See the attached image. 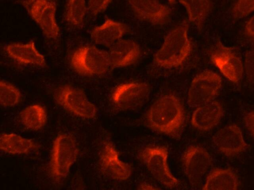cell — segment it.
<instances>
[{"label":"cell","mask_w":254,"mask_h":190,"mask_svg":"<svg viewBox=\"0 0 254 190\" xmlns=\"http://www.w3.org/2000/svg\"><path fill=\"white\" fill-rule=\"evenodd\" d=\"M186 115L180 99L172 94L158 97L145 115L147 126L172 138H179L184 129Z\"/></svg>","instance_id":"obj_1"},{"label":"cell","mask_w":254,"mask_h":190,"mask_svg":"<svg viewBox=\"0 0 254 190\" xmlns=\"http://www.w3.org/2000/svg\"><path fill=\"white\" fill-rule=\"evenodd\" d=\"M189 29L188 23L183 21L168 33L154 55L156 64L165 68H172L183 64L192 49L188 35Z\"/></svg>","instance_id":"obj_2"},{"label":"cell","mask_w":254,"mask_h":190,"mask_svg":"<svg viewBox=\"0 0 254 190\" xmlns=\"http://www.w3.org/2000/svg\"><path fill=\"white\" fill-rule=\"evenodd\" d=\"M79 149L74 137L71 134H58L53 143L50 161V171L55 181H63L78 157Z\"/></svg>","instance_id":"obj_3"},{"label":"cell","mask_w":254,"mask_h":190,"mask_svg":"<svg viewBox=\"0 0 254 190\" xmlns=\"http://www.w3.org/2000/svg\"><path fill=\"white\" fill-rule=\"evenodd\" d=\"M69 62L76 73L86 77L103 75L111 67L109 52L91 45H84L76 48L72 53Z\"/></svg>","instance_id":"obj_4"},{"label":"cell","mask_w":254,"mask_h":190,"mask_svg":"<svg viewBox=\"0 0 254 190\" xmlns=\"http://www.w3.org/2000/svg\"><path fill=\"white\" fill-rule=\"evenodd\" d=\"M140 161L162 186L170 189L177 187L179 179L172 172L168 164L169 151L165 146H146L138 153Z\"/></svg>","instance_id":"obj_5"},{"label":"cell","mask_w":254,"mask_h":190,"mask_svg":"<svg viewBox=\"0 0 254 190\" xmlns=\"http://www.w3.org/2000/svg\"><path fill=\"white\" fill-rule=\"evenodd\" d=\"M53 95L58 104L76 116L91 119L97 116L96 106L80 89L70 85H63L55 90Z\"/></svg>","instance_id":"obj_6"},{"label":"cell","mask_w":254,"mask_h":190,"mask_svg":"<svg viewBox=\"0 0 254 190\" xmlns=\"http://www.w3.org/2000/svg\"><path fill=\"white\" fill-rule=\"evenodd\" d=\"M19 2L46 38L56 40L59 37L60 29L56 20L57 6L55 0H19Z\"/></svg>","instance_id":"obj_7"},{"label":"cell","mask_w":254,"mask_h":190,"mask_svg":"<svg viewBox=\"0 0 254 190\" xmlns=\"http://www.w3.org/2000/svg\"><path fill=\"white\" fill-rule=\"evenodd\" d=\"M221 77L210 70H204L192 80L187 93L189 106L195 108L211 101L218 95L222 86Z\"/></svg>","instance_id":"obj_8"},{"label":"cell","mask_w":254,"mask_h":190,"mask_svg":"<svg viewBox=\"0 0 254 190\" xmlns=\"http://www.w3.org/2000/svg\"><path fill=\"white\" fill-rule=\"evenodd\" d=\"M212 63L229 81L237 84L243 78L244 65L240 57L234 49L217 41L210 53Z\"/></svg>","instance_id":"obj_9"},{"label":"cell","mask_w":254,"mask_h":190,"mask_svg":"<svg viewBox=\"0 0 254 190\" xmlns=\"http://www.w3.org/2000/svg\"><path fill=\"white\" fill-rule=\"evenodd\" d=\"M150 93L149 86L143 82H128L118 85L111 96L112 103L118 109L127 110L141 106Z\"/></svg>","instance_id":"obj_10"},{"label":"cell","mask_w":254,"mask_h":190,"mask_svg":"<svg viewBox=\"0 0 254 190\" xmlns=\"http://www.w3.org/2000/svg\"><path fill=\"white\" fill-rule=\"evenodd\" d=\"M183 170L190 184L198 186L212 163L209 153L197 145L189 146L182 157Z\"/></svg>","instance_id":"obj_11"},{"label":"cell","mask_w":254,"mask_h":190,"mask_svg":"<svg viewBox=\"0 0 254 190\" xmlns=\"http://www.w3.org/2000/svg\"><path fill=\"white\" fill-rule=\"evenodd\" d=\"M99 165L103 173L115 181H126L132 174L131 166L121 159L118 149L110 141H106L103 144L99 154Z\"/></svg>","instance_id":"obj_12"},{"label":"cell","mask_w":254,"mask_h":190,"mask_svg":"<svg viewBox=\"0 0 254 190\" xmlns=\"http://www.w3.org/2000/svg\"><path fill=\"white\" fill-rule=\"evenodd\" d=\"M212 142L221 153L228 157L237 155L248 147L241 129L234 124L218 130L213 137Z\"/></svg>","instance_id":"obj_13"},{"label":"cell","mask_w":254,"mask_h":190,"mask_svg":"<svg viewBox=\"0 0 254 190\" xmlns=\"http://www.w3.org/2000/svg\"><path fill=\"white\" fill-rule=\"evenodd\" d=\"M135 15L153 25H162L169 19L171 10L158 0H128Z\"/></svg>","instance_id":"obj_14"},{"label":"cell","mask_w":254,"mask_h":190,"mask_svg":"<svg viewBox=\"0 0 254 190\" xmlns=\"http://www.w3.org/2000/svg\"><path fill=\"white\" fill-rule=\"evenodd\" d=\"M4 50L9 58L19 64L38 67L46 66V59L36 48L33 40L26 43L7 44Z\"/></svg>","instance_id":"obj_15"},{"label":"cell","mask_w":254,"mask_h":190,"mask_svg":"<svg viewBox=\"0 0 254 190\" xmlns=\"http://www.w3.org/2000/svg\"><path fill=\"white\" fill-rule=\"evenodd\" d=\"M223 115L221 104L213 100L195 108L190 117V124L195 129L207 131L217 126Z\"/></svg>","instance_id":"obj_16"},{"label":"cell","mask_w":254,"mask_h":190,"mask_svg":"<svg viewBox=\"0 0 254 190\" xmlns=\"http://www.w3.org/2000/svg\"><path fill=\"white\" fill-rule=\"evenodd\" d=\"M108 52L111 67L121 68L135 63L140 56L141 50L134 41L121 39L110 47Z\"/></svg>","instance_id":"obj_17"},{"label":"cell","mask_w":254,"mask_h":190,"mask_svg":"<svg viewBox=\"0 0 254 190\" xmlns=\"http://www.w3.org/2000/svg\"><path fill=\"white\" fill-rule=\"evenodd\" d=\"M128 31V28L126 24L107 18L101 25L92 30L90 37L94 43L110 48Z\"/></svg>","instance_id":"obj_18"},{"label":"cell","mask_w":254,"mask_h":190,"mask_svg":"<svg viewBox=\"0 0 254 190\" xmlns=\"http://www.w3.org/2000/svg\"><path fill=\"white\" fill-rule=\"evenodd\" d=\"M239 180L236 173L230 168H214L207 176L203 190H236Z\"/></svg>","instance_id":"obj_19"},{"label":"cell","mask_w":254,"mask_h":190,"mask_svg":"<svg viewBox=\"0 0 254 190\" xmlns=\"http://www.w3.org/2000/svg\"><path fill=\"white\" fill-rule=\"evenodd\" d=\"M38 144L33 140L15 133H3L0 138V149L12 155L28 154L36 151Z\"/></svg>","instance_id":"obj_20"},{"label":"cell","mask_w":254,"mask_h":190,"mask_svg":"<svg viewBox=\"0 0 254 190\" xmlns=\"http://www.w3.org/2000/svg\"><path fill=\"white\" fill-rule=\"evenodd\" d=\"M21 123L26 129L38 131L42 129L47 121L45 108L39 104H33L23 108L19 113Z\"/></svg>","instance_id":"obj_21"},{"label":"cell","mask_w":254,"mask_h":190,"mask_svg":"<svg viewBox=\"0 0 254 190\" xmlns=\"http://www.w3.org/2000/svg\"><path fill=\"white\" fill-rule=\"evenodd\" d=\"M186 8L190 21L201 29L212 8L210 0H178Z\"/></svg>","instance_id":"obj_22"},{"label":"cell","mask_w":254,"mask_h":190,"mask_svg":"<svg viewBox=\"0 0 254 190\" xmlns=\"http://www.w3.org/2000/svg\"><path fill=\"white\" fill-rule=\"evenodd\" d=\"M87 9L85 0H67L64 19L71 26L80 27L84 22Z\"/></svg>","instance_id":"obj_23"},{"label":"cell","mask_w":254,"mask_h":190,"mask_svg":"<svg viewBox=\"0 0 254 190\" xmlns=\"http://www.w3.org/2000/svg\"><path fill=\"white\" fill-rule=\"evenodd\" d=\"M21 99V93L16 86L6 81H0V102L2 106H14L19 103Z\"/></svg>","instance_id":"obj_24"},{"label":"cell","mask_w":254,"mask_h":190,"mask_svg":"<svg viewBox=\"0 0 254 190\" xmlns=\"http://www.w3.org/2000/svg\"><path fill=\"white\" fill-rule=\"evenodd\" d=\"M254 11V0H237L233 5L231 13L235 19L243 18Z\"/></svg>","instance_id":"obj_25"},{"label":"cell","mask_w":254,"mask_h":190,"mask_svg":"<svg viewBox=\"0 0 254 190\" xmlns=\"http://www.w3.org/2000/svg\"><path fill=\"white\" fill-rule=\"evenodd\" d=\"M244 70L249 82L254 84V49L248 51L245 55Z\"/></svg>","instance_id":"obj_26"},{"label":"cell","mask_w":254,"mask_h":190,"mask_svg":"<svg viewBox=\"0 0 254 190\" xmlns=\"http://www.w3.org/2000/svg\"><path fill=\"white\" fill-rule=\"evenodd\" d=\"M112 0H88V9L94 15L104 12Z\"/></svg>","instance_id":"obj_27"},{"label":"cell","mask_w":254,"mask_h":190,"mask_svg":"<svg viewBox=\"0 0 254 190\" xmlns=\"http://www.w3.org/2000/svg\"><path fill=\"white\" fill-rule=\"evenodd\" d=\"M244 32L247 37L254 42V14L247 21Z\"/></svg>","instance_id":"obj_28"},{"label":"cell","mask_w":254,"mask_h":190,"mask_svg":"<svg viewBox=\"0 0 254 190\" xmlns=\"http://www.w3.org/2000/svg\"><path fill=\"white\" fill-rule=\"evenodd\" d=\"M244 120L246 127L254 136V110L247 113Z\"/></svg>","instance_id":"obj_29"},{"label":"cell","mask_w":254,"mask_h":190,"mask_svg":"<svg viewBox=\"0 0 254 190\" xmlns=\"http://www.w3.org/2000/svg\"><path fill=\"white\" fill-rule=\"evenodd\" d=\"M137 189L138 190H152L159 189L158 187L146 182H143L139 184L138 186Z\"/></svg>","instance_id":"obj_30"},{"label":"cell","mask_w":254,"mask_h":190,"mask_svg":"<svg viewBox=\"0 0 254 190\" xmlns=\"http://www.w3.org/2000/svg\"><path fill=\"white\" fill-rule=\"evenodd\" d=\"M170 3H174L175 1V0H168Z\"/></svg>","instance_id":"obj_31"}]
</instances>
